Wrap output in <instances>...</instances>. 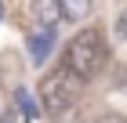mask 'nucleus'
I'll return each instance as SVG.
<instances>
[{
  "label": "nucleus",
  "mask_w": 127,
  "mask_h": 123,
  "mask_svg": "<svg viewBox=\"0 0 127 123\" xmlns=\"http://www.w3.org/2000/svg\"><path fill=\"white\" fill-rule=\"evenodd\" d=\"M105 62H109V44H105V33H102V29H80L76 36L69 40L65 69H73L84 83L95 80V76L105 69Z\"/></svg>",
  "instance_id": "obj_1"
},
{
  "label": "nucleus",
  "mask_w": 127,
  "mask_h": 123,
  "mask_svg": "<svg viewBox=\"0 0 127 123\" xmlns=\"http://www.w3.org/2000/svg\"><path fill=\"white\" fill-rule=\"evenodd\" d=\"M80 94H84V80L73 69L62 65V69L44 76V83H40V109L51 112V116H62L80 101Z\"/></svg>",
  "instance_id": "obj_2"
},
{
  "label": "nucleus",
  "mask_w": 127,
  "mask_h": 123,
  "mask_svg": "<svg viewBox=\"0 0 127 123\" xmlns=\"http://www.w3.org/2000/svg\"><path fill=\"white\" fill-rule=\"evenodd\" d=\"M33 18H36L40 29H55L62 22V7L58 0H33Z\"/></svg>",
  "instance_id": "obj_3"
},
{
  "label": "nucleus",
  "mask_w": 127,
  "mask_h": 123,
  "mask_svg": "<svg viewBox=\"0 0 127 123\" xmlns=\"http://www.w3.org/2000/svg\"><path fill=\"white\" fill-rule=\"evenodd\" d=\"M51 44H55V29H40L36 25V33L29 36V58L36 62V65L51 54Z\"/></svg>",
  "instance_id": "obj_4"
},
{
  "label": "nucleus",
  "mask_w": 127,
  "mask_h": 123,
  "mask_svg": "<svg viewBox=\"0 0 127 123\" xmlns=\"http://www.w3.org/2000/svg\"><path fill=\"white\" fill-rule=\"evenodd\" d=\"M91 4H95V0H58L62 18H69V22H84L91 15Z\"/></svg>",
  "instance_id": "obj_5"
},
{
  "label": "nucleus",
  "mask_w": 127,
  "mask_h": 123,
  "mask_svg": "<svg viewBox=\"0 0 127 123\" xmlns=\"http://www.w3.org/2000/svg\"><path fill=\"white\" fill-rule=\"evenodd\" d=\"M0 123H29V116L22 112L18 105H11L7 112H0Z\"/></svg>",
  "instance_id": "obj_6"
},
{
  "label": "nucleus",
  "mask_w": 127,
  "mask_h": 123,
  "mask_svg": "<svg viewBox=\"0 0 127 123\" xmlns=\"http://www.w3.org/2000/svg\"><path fill=\"white\" fill-rule=\"evenodd\" d=\"M18 109H22V112H26V116H29V120H33V116L40 112L36 105H33V98H29V91H18Z\"/></svg>",
  "instance_id": "obj_7"
},
{
  "label": "nucleus",
  "mask_w": 127,
  "mask_h": 123,
  "mask_svg": "<svg viewBox=\"0 0 127 123\" xmlns=\"http://www.w3.org/2000/svg\"><path fill=\"white\" fill-rule=\"evenodd\" d=\"M95 123H127V116H120V112H105V116H98Z\"/></svg>",
  "instance_id": "obj_8"
},
{
  "label": "nucleus",
  "mask_w": 127,
  "mask_h": 123,
  "mask_svg": "<svg viewBox=\"0 0 127 123\" xmlns=\"http://www.w3.org/2000/svg\"><path fill=\"white\" fill-rule=\"evenodd\" d=\"M116 33H120V36H127V11L120 15V22H116Z\"/></svg>",
  "instance_id": "obj_9"
},
{
  "label": "nucleus",
  "mask_w": 127,
  "mask_h": 123,
  "mask_svg": "<svg viewBox=\"0 0 127 123\" xmlns=\"http://www.w3.org/2000/svg\"><path fill=\"white\" fill-rule=\"evenodd\" d=\"M0 18H4V7H0Z\"/></svg>",
  "instance_id": "obj_10"
}]
</instances>
